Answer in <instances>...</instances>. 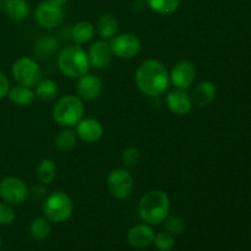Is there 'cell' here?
<instances>
[{
	"label": "cell",
	"mask_w": 251,
	"mask_h": 251,
	"mask_svg": "<svg viewBox=\"0 0 251 251\" xmlns=\"http://www.w3.org/2000/svg\"><path fill=\"white\" fill-rule=\"evenodd\" d=\"M135 83L140 92L149 97H158L167 92L171 85L169 71L163 63L149 59L141 63L135 73Z\"/></svg>",
	"instance_id": "6da1fadb"
},
{
	"label": "cell",
	"mask_w": 251,
	"mask_h": 251,
	"mask_svg": "<svg viewBox=\"0 0 251 251\" xmlns=\"http://www.w3.org/2000/svg\"><path fill=\"white\" fill-rule=\"evenodd\" d=\"M171 211V199L162 190H150L141 196L137 212L141 220L150 226H159Z\"/></svg>",
	"instance_id": "7a4b0ae2"
},
{
	"label": "cell",
	"mask_w": 251,
	"mask_h": 251,
	"mask_svg": "<svg viewBox=\"0 0 251 251\" xmlns=\"http://www.w3.org/2000/svg\"><path fill=\"white\" fill-rule=\"evenodd\" d=\"M58 68L64 76L69 78L82 77L90 71V59L87 51L80 44H71L58 53Z\"/></svg>",
	"instance_id": "3957f363"
},
{
	"label": "cell",
	"mask_w": 251,
	"mask_h": 251,
	"mask_svg": "<svg viewBox=\"0 0 251 251\" xmlns=\"http://www.w3.org/2000/svg\"><path fill=\"white\" fill-rule=\"evenodd\" d=\"M85 114V104L78 96L68 95L59 98L53 107V118L63 127H74Z\"/></svg>",
	"instance_id": "277c9868"
},
{
	"label": "cell",
	"mask_w": 251,
	"mask_h": 251,
	"mask_svg": "<svg viewBox=\"0 0 251 251\" xmlns=\"http://www.w3.org/2000/svg\"><path fill=\"white\" fill-rule=\"evenodd\" d=\"M42 210L44 217L51 223H64L70 220L74 213L73 199L65 191H53L46 198Z\"/></svg>",
	"instance_id": "5b68a950"
},
{
	"label": "cell",
	"mask_w": 251,
	"mask_h": 251,
	"mask_svg": "<svg viewBox=\"0 0 251 251\" xmlns=\"http://www.w3.org/2000/svg\"><path fill=\"white\" fill-rule=\"evenodd\" d=\"M11 74L17 85L26 87H36L37 83L43 78V73L34 59L28 56H21L12 64Z\"/></svg>",
	"instance_id": "8992f818"
},
{
	"label": "cell",
	"mask_w": 251,
	"mask_h": 251,
	"mask_svg": "<svg viewBox=\"0 0 251 251\" xmlns=\"http://www.w3.org/2000/svg\"><path fill=\"white\" fill-rule=\"evenodd\" d=\"M107 185L113 198L118 200H126L134 191V176L126 168L113 169L108 174Z\"/></svg>",
	"instance_id": "52a82bcc"
},
{
	"label": "cell",
	"mask_w": 251,
	"mask_h": 251,
	"mask_svg": "<svg viewBox=\"0 0 251 251\" xmlns=\"http://www.w3.org/2000/svg\"><path fill=\"white\" fill-rule=\"evenodd\" d=\"M109 43L114 56L122 60H131L141 51V41L136 34L130 32L117 34L110 39Z\"/></svg>",
	"instance_id": "ba28073f"
},
{
	"label": "cell",
	"mask_w": 251,
	"mask_h": 251,
	"mask_svg": "<svg viewBox=\"0 0 251 251\" xmlns=\"http://www.w3.org/2000/svg\"><path fill=\"white\" fill-rule=\"evenodd\" d=\"M28 188L22 179L6 176L0 181V199L11 206L22 205L28 198Z\"/></svg>",
	"instance_id": "9c48e42d"
},
{
	"label": "cell",
	"mask_w": 251,
	"mask_h": 251,
	"mask_svg": "<svg viewBox=\"0 0 251 251\" xmlns=\"http://www.w3.org/2000/svg\"><path fill=\"white\" fill-rule=\"evenodd\" d=\"M36 21L42 28L54 29L60 26L64 21V10L63 6H58L51 4L48 0L39 2L34 11Z\"/></svg>",
	"instance_id": "30bf717a"
},
{
	"label": "cell",
	"mask_w": 251,
	"mask_h": 251,
	"mask_svg": "<svg viewBox=\"0 0 251 251\" xmlns=\"http://www.w3.org/2000/svg\"><path fill=\"white\" fill-rule=\"evenodd\" d=\"M196 77V68L191 61L180 60L169 73L171 83L179 90H188L193 86Z\"/></svg>",
	"instance_id": "8fae6325"
},
{
	"label": "cell",
	"mask_w": 251,
	"mask_h": 251,
	"mask_svg": "<svg viewBox=\"0 0 251 251\" xmlns=\"http://www.w3.org/2000/svg\"><path fill=\"white\" fill-rule=\"evenodd\" d=\"M87 55L91 65L98 70H104V69L109 68L113 58H114L110 43L105 39L93 42L88 48Z\"/></svg>",
	"instance_id": "7c38bea8"
},
{
	"label": "cell",
	"mask_w": 251,
	"mask_h": 251,
	"mask_svg": "<svg viewBox=\"0 0 251 251\" xmlns=\"http://www.w3.org/2000/svg\"><path fill=\"white\" fill-rule=\"evenodd\" d=\"M75 131L78 139L87 144L100 141L104 134L102 123L95 118H82L76 125Z\"/></svg>",
	"instance_id": "4fadbf2b"
},
{
	"label": "cell",
	"mask_w": 251,
	"mask_h": 251,
	"mask_svg": "<svg viewBox=\"0 0 251 251\" xmlns=\"http://www.w3.org/2000/svg\"><path fill=\"white\" fill-rule=\"evenodd\" d=\"M102 80L98 76L93 74H86L82 77L77 78V85H76V91L77 96L82 100H95L102 93Z\"/></svg>",
	"instance_id": "5bb4252c"
},
{
	"label": "cell",
	"mask_w": 251,
	"mask_h": 251,
	"mask_svg": "<svg viewBox=\"0 0 251 251\" xmlns=\"http://www.w3.org/2000/svg\"><path fill=\"white\" fill-rule=\"evenodd\" d=\"M154 230L152 226L141 223L130 228L127 233V242L135 249H146L153 244Z\"/></svg>",
	"instance_id": "9a60e30c"
},
{
	"label": "cell",
	"mask_w": 251,
	"mask_h": 251,
	"mask_svg": "<svg viewBox=\"0 0 251 251\" xmlns=\"http://www.w3.org/2000/svg\"><path fill=\"white\" fill-rule=\"evenodd\" d=\"M166 103L168 109L176 115H186L191 112L194 104L190 95L185 90L171 91L166 97Z\"/></svg>",
	"instance_id": "2e32d148"
},
{
	"label": "cell",
	"mask_w": 251,
	"mask_h": 251,
	"mask_svg": "<svg viewBox=\"0 0 251 251\" xmlns=\"http://www.w3.org/2000/svg\"><path fill=\"white\" fill-rule=\"evenodd\" d=\"M217 95V87L212 81H202L194 87L190 97L193 104L196 107H207L215 100Z\"/></svg>",
	"instance_id": "e0dca14e"
},
{
	"label": "cell",
	"mask_w": 251,
	"mask_h": 251,
	"mask_svg": "<svg viewBox=\"0 0 251 251\" xmlns=\"http://www.w3.org/2000/svg\"><path fill=\"white\" fill-rule=\"evenodd\" d=\"M7 98L17 107H28L36 100V93L31 87L17 85L10 87Z\"/></svg>",
	"instance_id": "ac0fdd59"
},
{
	"label": "cell",
	"mask_w": 251,
	"mask_h": 251,
	"mask_svg": "<svg viewBox=\"0 0 251 251\" xmlns=\"http://www.w3.org/2000/svg\"><path fill=\"white\" fill-rule=\"evenodd\" d=\"M59 42L54 36H42L34 43L33 53L41 59H50L58 53Z\"/></svg>",
	"instance_id": "d6986e66"
},
{
	"label": "cell",
	"mask_w": 251,
	"mask_h": 251,
	"mask_svg": "<svg viewBox=\"0 0 251 251\" xmlns=\"http://www.w3.org/2000/svg\"><path fill=\"white\" fill-rule=\"evenodd\" d=\"M96 27L90 21H80L70 28V37L75 44L88 43L95 37Z\"/></svg>",
	"instance_id": "ffe728a7"
},
{
	"label": "cell",
	"mask_w": 251,
	"mask_h": 251,
	"mask_svg": "<svg viewBox=\"0 0 251 251\" xmlns=\"http://www.w3.org/2000/svg\"><path fill=\"white\" fill-rule=\"evenodd\" d=\"M98 34L102 37V39H112L113 37L117 36L118 29H119V24L114 15L104 14L98 19L97 25H96Z\"/></svg>",
	"instance_id": "44dd1931"
},
{
	"label": "cell",
	"mask_w": 251,
	"mask_h": 251,
	"mask_svg": "<svg viewBox=\"0 0 251 251\" xmlns=\"http://www.w3.org/2000/svg\"><path fill=\"white\" fill-rule=\"evenodd\" d=\"M2 10L14 21H24L29 15V5L26 0H6Z\"/></svg>",
	"instance_id": "7402d4cb"
},
{
	"label": "cell",
	"mask_w": 251,
	"mask_h": 251,
	"mask_svg": "<svg viewBox=\"0 0 251 251\" xmlns=\"http://www.w3.org/2000/svg\"><path fill=\"white\" fill-rule=\"evenodd\" d=\"M77 135H76L75 130L71 127H65L61 131L58 132L54 140V145L56 149L61 152H70L77 145Z\"/></svg>",
	"instance_id": "603a6c76"
},
{
	"label": "cell",
	"mask_w": 251,
	"mask_h": 251,
	"mask_svg": "<svg viewBox=\"0 0 251 251\" xmlns=\"http://www.w3.org/2000/svg\"><path fill=\"white\" fill-rule=\"evenodd\" d=\"M56 172H58V168H56V164L54 163V161L48 158L43 159V161L39 162L36 168V178L43 185H48L54 181Z\"/></svg>",
	"instance_id": "cb8c5ba5"
},
{
	"label": "cell",
	"mask_w": 251,
	"mask_h": 251,
	"mask_svg": "<svg viewBox=\"0 0 251 251\" xmlns=\"http://www.w3.org/2000/svg\"><path fill=\"white\" fill-rule=\"evenodd\" d=\"M36 98L43 102H50V100H55L58 96V85L55 81L50 80V78H42L38 83L36 85Z\"/></svg>",
	"instance_id": "d4e9b609"
},
{
	"label": "cell",
	"mask_w": 251,
	"mask_h": 251,
	"mask_svg": "<svg viewBox=\"0 0 251 251\" xmlns=\"http://www.w3.org/2000/svg\"><path fill=\"white\" fill-rule=\"evenodd\" d=\"M48 218L36 217L29 225V234L37 242L46 240L51 233V225Z\"/></svg>",
	"instance_id": "484cf974"
},
{
	"label": "cell",
	"mask_w": 251,
	"mask_h": 251,
	"mask_svg": "<svg viewBox=\"0 0 251 251\" xmlns=\"http://www.w3.org/2000/svg\"><path fill=\"white\" fill-rule=\"evenodd\" d=\"M152 11L159 15H171L178 10L180 0H145Z\"/></svg>",
	"instance_id": "4316f807"
},
{
	"label": "cell",
	"mask_w": 251,
	"mask_h": 251,
	"mask_svg": "<svg viewBox=\"0 0 251 251\" xmlns=\"http://www.w3.org/2000/svg\"><path fill=\"white\" fill-rule=\"evenodd\" d=\"M164 228L166 232L172 235H179L185 230V221L178 215H168L164 220Z\"/></svg>",
	"instance_id": "83f0119b"
},
{
	"label": "cell",
	"mask_w": 251,
	"mask_h": 251,
	"mask_svg": "<svg viewBox=\"0 0 251 251\" xmlns=\"http://www.w3.org/2000/svg\"><path fill=\"white\" fill-rule=\"evenodd\" d=\"M153 244L158 251H171L176 245V239L168 232H161L154 235Z\"/></svg>",
	"instance_id": "f1b7e54d"
},
{
	"label": "cell",
	"mask_w": 251,
	"mask_h": 251,
	"mask_svg": "<svg viewBox=\"0 0 251 251\" xmlns=\"http://www.w3.org/2000/svg\"><path fill=\"white\" fill-rule=\"evenodd\" d=\"M141 154L136 147L129 146L122 152V162L125 166V168H134L139 164Z\"/></svg>",
	"instance_id": "f546056e"
},
{
	"label": "cell",
	"mask_w": 251,
	"mask_h": 251,
	"mask_svg": "<svg viewBox=\"0 0 251 251\" xmlns=\"http://www.w3.org/2000/svg\"><path fill=\"white\" fill-rule=\"evenodd\" d=\"M15 221V210L10 203L0 202V225L9 226Z\"/></svg>",
	"instance_id": "4dcf8cb0"
},
{
	"label": "cell",
	"mask_w": 251,
	"mask_h": 251,
	"mask_svg": "<svg viewBox=\"0 0 251 251\" xmlns=\"http://www.w3.org/2000/svg\"><path fill=\"white\" fill-rule=\"evenodd\" d=\"M10 91V82L7 76L2 71H0V100L7 97Z\"/></svg>",
	"instance_id": "1f68e13d"
},
{
	"label": "cell",
	"mask_w": 251,
	"mask_h": 251,
	"mask_svg": "<svg viewBox=\"0 0 251 251\" xmlns=\"http://www.w3.org/2000/svg\"><path fill=\"white\" fill-rule=\"evenodd\" d=\"M48 1L51 2V4L58 5V6H64V5H65L69 0H48Z\"/></svg>",
	"instance_id": "d6a6232c"
},
{
	"label": "cell",
	"mask_w": 251,
	"mask_h": 251,
	"mask_svg": "<svg viewBox=\"0 0 251 251\" xmlns=\"http://www.w3.org/2000/svg\"><path fill=\"white\" fill-rule=\"evenodd\" d=\"M1 245H2V240H1V237H0V249H1Z\"/></svg>",
	"instance_id": "836d02e7"
}]
</instances>
